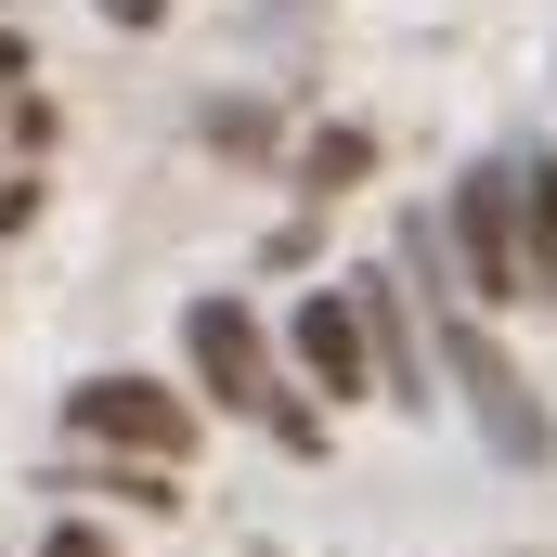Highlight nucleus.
Masks as SVG:
<instances>
[{
	"label": "nucleus",
	"instance_id": "obj_1",
	"mask_svg": "<svg viewBox=\"0 0 557 557\" xmlns=\"http://www.w3.org/2000/svg\"><path fill=\"white\" fill-rule=\"evenodd\" d=\"M454 247H467V298H532V247H519V169H467V195H454Z\"/></svg>",
	"mask_w": 557,
	"mask_h": 557
},
{
	"label": "nucleus",
	"instance_id": "obj_2",
	"mask_svg": "<svg viewBox=\"0 0 557 557\" xmlns=\"http://www.w3.org/2000/svg\"><path fill=\"white\" fill-rule=\"evenodd\" d=\"M195 350H208L221 403H247V416H273V428H298V441H311V416L273 389V363H260V337H247V311H234V298H208V311H195Z\"/></svg>",
	"mask_w": 557,
	"mask_h": 557
},
{
	"label": "nucleus",
	"instance_id": "obj_3",
	"mask_svg": "<svg viewBox=\"0 0 557 557\" xmlns=\"http://www.w3.org/2000/svg\"><path fill=\"white\" fill-rule=\"evenodd\" d=\"M454 376H467V389H480V428H493V441H506V454H519V467H545V416H532V403H519V376H506V363H493V350H480V337H454Z\"/></svg>",
	"mask_w": 557,
	"mask_h": 557
},
{
	"label": "nucleus",
	"instance_id": "obj_4",
	"mask_svg": "<svg viewBox=\"0 0 557 557\" xmlns=\"http://www.w3.org/2000/svg\"><path fill=\"white\" fill-rule=\"evenodd\" d=\"M78 428H104V441H131V454H169V441H182V416H169L143 376H104V389H78Z\"/></svg>",
	"mask_w": 557,
	"mask_h": 557
},
{
	"label": "nucleus",
	"instance_id": "obj_5",
	"mask_svg": "<svg viewBox=\"0 0 557 557\" xmlns=\"http://www.w3.org/2000/svg\"><path fill=\"white\" fill-rule=\"evenodd\" d=\"M363 337H376V363H389V403H416V389H428V350H416V324H403L389 285H363Z\"/></svg>",
	"mask_w": 557,
	"mask_h": 557
},
{
	"label": "nucleus",
	"instance_id": "obj_6",
	"mask_svg": "<svg viewBox=\"0 0 557 557\" xmlns=\"http://www.w3.org/2000/svg\"><path fill=\"white\" fill-rule=\"evenodd\" d=\"M519 234H532V298H557V156L519 169Z\"/></svg>",
	"mask_w": 557,
	"mask_h": 557
},
{
	"label": "nucleus",
	"instance_id": "obj_7",
	"mask_svg": "<svg viewBox=\"0 0 557 557\" xmlns=\"http://www.w3.org/2000/svg\"><path fill=\"white\" fill-rule=\"evenodd\" d=\"M298 350H311V376H324V389H363V350H350V311H324V298H311V311H298Z\"/></svg>",
	"mask_w": 557,
	"mask_h": 557
},
{
	"label": "nucleus",
	"instance_id": "obj_8",
	"mask_svg": "<svg viewBox=\"0 0 557 557\" xmlns=\"http://www.w3.org/2000/svg\"><path fill=\"white\" fill-rule=\"evenodd\" d=\"M52 557H104V545H91V532H52Z\"/></svg>",
	"mask_w": 557,
	"mask_h": 557
},
{
	"label": "nucleus",
	"instance_id": "obj_9",
	"mask_svg": "<svg viewBox=\"0 0 557 557\" xmlns=\"http://www.w3.org/2000/svg\"><path fill=\"white\" fill-rule=\"evenodd\" d=\"M117 13H156V0H117Z\"/></svg>",
	"mask_w": 557,
	"mask_h": 557
}]
</instances>
